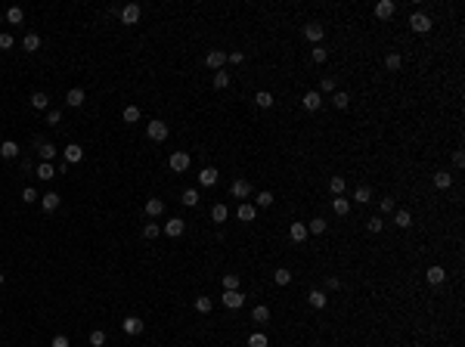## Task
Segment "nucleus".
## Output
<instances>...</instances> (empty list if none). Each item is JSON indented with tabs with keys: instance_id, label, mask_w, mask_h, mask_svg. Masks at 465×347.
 <instances>
[{
	"instance_id": "1",
	"label": "nucleus",
	"mask_w": 465,
	"mask_h": 347,
	"mask_svg": "<svg viewBox=\"0 0 465 347\" xmlns=\"http://www.w3.org/2000/svg\"><path fill=\"white\" fill-rule=\"evenodd\" d=\"M304 37H307L310 44H323L326 25H323V22H307V25H304Z\"/></svg>"
},
{
	"instance_id": "2",
	"label": "nucleus",
	"mask_w": 465,
	"mask_h": 347,
	"mask_svg": "<svg viewBox=\"0 0 465 347\" xmlns=\"http://www.w3.org/2000/svg\"><path fill=\"white\" fill-rule=\"evenodd\" d=\"M146 137H149L152 143H165V140H167V124H165V121H149V124H146Z\"/></svg>"
},
{
	"instance_id": "3",
	"label": "nucleus",
	"mask_w": 465,
	"mask_h": 347,
	"mask_svg": "<svg viewBox=\"0 0 465 347\" xmlns=\"http://www.w3.org/2000/svg\"><path fill=\"white\" fill-rule=\"evenodd\" d=\"M118 16H121L124 25H137L140 16H143V10H140V3H128V6H121V10H118Z\"/></svg>"
},
{
	"instance_id": "4",
	"label": "nucleus",
	"mask_w": 465,
	"mask_h": 347,
	"mask_svg": "<svg viewBox=\"0 0 465 347\" xmlns=\"http://www.w3.org/2000/svg\"><path fill=\"white\" fill-rule=\"evenodd\" d=\"M167 164H171V171H174V174H183V171H189L192 158H189V152H174Z\"/></svg>"
},
{
	"instance_id": "5",
	"label": "nucleus",
	"mask_w": 465,
	"mask_h": 347,
	"mask_svg": "<svg viewBox=\"0 0 465 347\" xmlns=\"http://www.w3.org/2000/svg\"><path fill=\"white\" fill-rule=\"evenodd\" d=\"M409 28L416 31V35H428V31H431V19L425 13H412L409 16Z\"/></svg>"
},
{
	"instance_id": "6",
	"label": "nucleus",
	"mask_w": 465,
	"mask_h": 347,
	"mask_svg": "<svg viewBox=\"0 0 465 347\" xmlns=\"http://www.w3.org/2000/svg\"><path fill=\"white\" fill-rule=\"evenodd\" d=\"M62 158H65V164H69V167H72V164H78V162H81V158H84V149L78 146V143H69V146H65V149H62Z\"/></svg>"
},
{
	"instance_id": "7",
	"label": "nucleus",
	"mask_w": 465,
	"mask_h": 347,
	"mask_svg": "<svg viewBox=\"0 0 465 347\" xmlns=\"http://www.w3.org/2000/svg\"><path fill=\"white\" fill-rule=\"evenodd\" d=\"M183 230H186V220H180V217H171V220H167V223L162 226V233H165V236H171V239L183 236Z\"/></svg>"
},
{
	"instance_id": "8",
	"label": "nucleus",
	"mask_w": 465,
	"mask_h": 347,
	"mask_svg": "<svg viewBox=\"0 0 465 347\" xmlns=\"http://www.w3.org/2000/svg\"><path fill=\"white\" fill-rule=\"evenodd\" d=\"M372 13H375V19H391V16L397 13V3H394V0H378Z\"/></svg>"
},
{
	"instance_id": "9",
	"label": "nucleus",
	"mask_w": 465,
	"mask_h": 347,
	"mask_svg": "<svg viewBox=\"0 0 465 347\" xmlns=\"http://www.w3.org/2000/svg\"><path fill=\"white\" fill-rule=\"evenodd\" d=\"M245 304V294L239 292V289H233V292H223V307H230V310H239Z\"/></svg>"
},
{
	"instance_id": "10",
	"label": "nucleus",
	"mask_w": 465,
	"mask_h": 347,
	"mask_svg": "<svg viewBox=\"0 0 465 347\" xmlns=\"http://www.w3.org/2000/svg\"><path fill=\"white\" fill-rule=\"evenodd\" d=\"M301 103H304L307 112H316V109L323 106V96H319V90H307V93L301 96Z\"/></svg>"
},
{
	"instance_id": "11",
	"label": "nucleus",
	"mask_w": 465,
	"mask_h": 347,
	"mask_svg": "<svg viewBox=\"0 0 465 347\" xmlns=\"http://www.w3.org/2000/svg\"><path fill=\"white\" fill-rule=\"evenodd\" d=\"M84 103H87V93H84L81 87H72L69 93H65V106L78 109V106H84Z\"/></svg>"
},
{
	"instance_id": "12",
	"label": "nucleus",
	"mask_w": 465,
	"mask_h": 347,
	"mask_svg": "<svg viewBox=\"0 0 465 347\" xmlns=\"http://www.w3.org/2000/svg\"><path fill=\"white\" fill-rule=\"evenodd\" d=\"M223 62H226V50H211V53L205 56L208 69H223Z\"/></svg>"
},
{
	"instance_id": "13",
	"label": "nucleus",
	"mask_w": 465,
	"mask_h": 347,
	"mask_svg": "<svg viewBox=\"0 0 465 347\" xmlns=\"http://www.w3.org/2000/svg\"><path fill=\"white\" fill-rule=\"evenodd\" d=\"M230 192H233V199H242V201H245V199L251 196V183H248V180H236V183L230 186Z\"/></svg>"
},
{
	"instance_id": "14",
	"label": "nucleus",
	"mask_w": 465,
	"mask_h": 347,
	"mask_svg": "<svg viewBox=\"0 0 465 347\" xmlns=\"http://www.w3.org/2000/svg\"><path fill=\"white\" fill-rule=\"evenodd\" d=\"M270 316H273V313H270V307H264V304L251 310V323H255V326H267V323H270Z\"/></svg>"
},
{
	"instance_id": "15",
	"label": "nucleus",
	"mask_w": 465,
	"mask_h": 347,
	"mask_svg": "<svg viewBox=\"0 0 465 347\" xmlns=\"http://www.w3.org/2000/svg\"><path fill=\"white\" fill-rule=\"evenodd\" d=\"M236 214H239V220H242V223H251V220L258 217V208L251 205V201H242V205H239V211H236Z\"/></svg>"
},
{
	"instance_id": "16",
	"label": "nucleus",
	"mask_w": 465,
	"mask_h": 347,
	"mask_svg": "<svg viewBox=\"0 0 465 347\" xmlns=\"http://www.w3.org/2000/svg\"><path fill=\"white\" fill-rule=\"evenodd\" d=\"M162 214H165V201H162V199H149V201H146V217L155 220V217H162Z\"/></svg>"
},
{
	"instance_id": "17",
	"label": "nucleus",
	"mask_w": 465,
	"mask_h": 347,
	"mask_svg": "<svg viewBox=\"0 0 465 347\" xmlns=\"http://www.w3.org/2000/svg\"><path fill=\"white\" fill-rule=\"evenodd\" d=\"M425 279H428L431 285H441L444 279H446V270H444L441 264H434V267H428V273H425Z\"/></svg>"
},
{
	"instance_id": "18",
	"label": "nucleus",
	"mask_w": 465,
	"mask_h": 347,
	"mask_svg": "<svg viewBox=\"0 0 465 347\" xmlns=\"http://www.w3.org/2000/svg\"><path fill=\"white\" fill-rule=\"evenodd\" d=\"M56 152H59V149L53 146V143H37V155H40V162H50V164H53Z\"/></svg>"
},
{
	"instance_id": "19",
	"label": "nucleus",
	"mask_w": 465,
	"mask_h": 347,
	"mask_svg": "<svg viewBox=\"0 0 465 347\" xmlns=\"http://www.w3.org/2000/svg\"><path fill=\"white\" fill-rule=\"evenodd\" d=\"M332 211H335L338 217H348V214H351V199H344V196L332 199Z\"/></svg>"
},
{
	"instance_id": "20",
	"label": "nucleus",
	"mask_w": 465,
	"mask_h": 347,
	"mask_svg": "<svg viewBox=\"0 0 465 347\" xmlns=\"http://www.w3.org/2000/svg\"><path fill=\"white\" fill-rule=\"evenodd\" d=\"M307 301H310V307H316V310H323L326 304H329V298H326V292H323V289H314V292L307 294Z\"/></svg>"
},
{
	"instance_id": "21",
	"label": "nucleus",
	"mask_w": 465,
	"mask_h": 347,
	"mask_svg": "<svg viewBox=\"0 0 465 347\" xmlns=\"http://www.w3.org/2000/svg\"><path fill=\"white\" fill-rule=\"evenodd\" d=\"M121 326H124V335H140L143 332V319L140 316H128Z\"/></svg>"
},
{
	"instance_id": "22",
	"label": "nucleus",
	"mask_w": 465,
	"mask_h": 347,
	"mask_svg": "<svg viewBox=\"0 0 465 347\" xmlns=\"http://www.w3.org/2000/svg\"><path fill=\"white\" fill-rule=\"evenodd\" d=\"M59 201H62V199H59V192H47V196H40V208L50 214V211L59 208Z\"/></svg>"
},
{
	"instance_id": "23",
	"label": "nucleus",
	"mask_w": 465,
	"mask_h": 347,
	"mask_svg": "<svg viewBox=\"0 0 465 347\" xmlns=\"http://www.w3.org/2000/svg\"><path fill=\"white\" fill-rule=\"evenodd\" d=\"M226 217H230V208H226L223 201H217V205L211 208V220H214V223H226Z\"/></svg>"
},
{
	"instance_id": "24",
	"label": "nucleus",
	"mask_w": 465,
	"mask_h": 347,
	"mask_svg": "<svg viewBox=\"0 0 465 347\" xmlns=\"http://www.w3.org/2000/svg\"><path fill=\"white\" fill-rule=\"evenodd\" d=\"M199 183L202 186H214L217 183V167H202V171H199Z\"/></svg>"
},
{
	"instance_id": "25",
	"label": "nucleus",
	"mask_w": 465,
	"mask_h": 347,
	"mask_svg": "<svg viewBox=\"0 0 465 347\" xmlns=\"http://www.w3.org/2000/svg\"><path fill=\"white\" fill-rule=\"evenodd\" d=\"M35 177H40V180H53V177H56V167L50 164V162H40V164L35 167Z\"/></svg>"
},
{
	"instance_id": "26",
	"label": "nucleus",
	"mask_w": 465,
	"mask_h": 347,
	"mask_svg": "<svg viewBox=\"0 0 465 347\" xmlns=\"http://www.w3.org/2000/svg\"><path fill=\"white\" fill-rule=\"evenodd\" d=\"M289 236H292V242H298V245H301V242H304V239H307V236H310V233H307V223H292Z\"/></svg>"
},
{
	"instance_id": "27",
	"label": "nucleus",
	"mask_w": 465,
	"mask_h": 347,
	"mask_svg": "<svg viewBox=\"0 0 465 347\" xmlns=\"http://www.w3.org/2000/svg\"><path fill=\"white\" fill-rule=\"evenodd\" d=\"M0 155H3V158H16V155H19V143L3 140V143H0Z\"/></svg>"
},
{
	"instance_id": "28",
	"label": "nucleus",
	"mask_w": 465,
	"mask_h": 347,
	"mask_svg": "<svg viewBox=\"0 0 465 347\" xmlns=\"http://www.w3.org/2000/svg\"><path fill=\"white\" fill-rule=\"evenodd\" d=\"M394 223L400 226V230H407V226H412V214H409V211H403V208L394 211Z\"/></svg>"
},
{
	"instance_id": "29",
	"label": "nucleus",
	"mask_w": 465,
	"mask_h": 347,
	"mask_svg": "<svg viewBox=\"0 0 465 347\" xmlns=\"http://www.w3.org/2000/svg\"><path fill=\"white\" fill-rule=\"evenodd\" d=\"M255 103L260 109H273V93H270V90H258L255 93Z\"/></svg>"
},
{
	"instance_id": "30",
	"label": "nucleus",
	"mask_w": 465,
	"mask_h": 347,
	"mask_svg": "<svg viewBox=\"0 0 465 347\" xmlns=\"http://www.w3.org/2000/svg\"><path fill=\"white\" fill-rule=\"evenodd\" d=\"M353 201L369 205V201H372V189H369V186H357V189H353Z\"/></svg>"
},
{
	"instance_id": "31",
	"label": "nucleus",
	"mask_w": 465,
	"mask_h": 347,
	"mask_svg": "<svg viewBox=\"0 0 465 347\" xmlns=\"http://www.w3.org/2000/svg\"><path fill=\"white\" fill-rule=\"evenodd\" d=\"M434 186H437V189H450V186H453V174L437 171V174H434Z\"/></svg>"
},
{
	"instance_id": "32",
	"label": "nucleus",
	"mask_w": 465,
	"mask_h": 347,
	"mask_svg": "<svg viewBox=\"0 0 465 347\" xmlns=\"http://www.w3.org/2000/svg\"><path fill=\"white\" fill-rule=\"evenodd\" d=\"M6 22H10V25H22L25 22L22 6H10V10H6Z\"/></svg>"
},
{
	"instance_id": "33",
	"label": "nucleus",
	"mask_w": 465,
	"mask_h": 347,
	"mask_svg": "<svg viewBox=\"0 0 465 347\" xmlns=\"http://www.w3.org/2000/svg\"><path fill=\"white\" fill-rule=\"evenodd\" d=\"M22 47H25V53H35V50H40V37L37 35H25L22 37Z\"/></svg>"
},
{
	"instance_id": "34",
	"label": "nucleus",
	"mask_w": 465,
	"mask_h": 347,
	"mask_svg": "<svg viewBox=\"0 0 465 347\" xmlns=\"http://www.w3.org/2000/svg\"><path fill=\"white\" fill-rule=\"evenodd\" d=\"M31 106H35V109H50V96H47L44 90L31 93Z\"/></svg>"
},
{
	"instance_id": "35",
	"label": "nucleus",
	"mask_w": 465,
	"mask_h": 347,
	"mask_svg": "<svg viewBox=\"0 0 465 347\" xmlns=\"http://www.w3.org/2000/svg\"><path fill=\"white\" fill-rule=\"evenodd\" d=\"M326 226H329V223H326L323 217H314V220L307 223V233H314V236H323V233H326Z\"/></svg>"
},
{
	"instance_id": "36",
	"label": "nucleus",
	"mask_w": 465,
	"mask_h": 347,
	"mask_svg": "<svg viewBox=\"0 0 465 347\" xmlns=\"http://www.w3.org/2000/svg\"><path fill=\"white\" fill-rule=\"evenodd\" d=\"M180 201H183L186 208H196V205H199V189H183V199H180Z\"/></svg>"
},
{
	"instance_id": "37",
	"label": "nucleus",
	"mask_w": 465,
	"mask_h": 347,
	"mask_svg": "<svg viewBox=\"0 0 465 347\" xmlns=\"http://www.w3.org/2000/svg\"><path fill=\"white\" fill-rule=\"evenodd\" d=\"M344 177H332V180H329V189H332V196H344Z\"/></svg>"
},
{
	"instance_id": "38",
	"label": "nucleus",
	"mask_w": 465,
	"mask_h": 347,
	"mask_svg": "<svg viewBox=\"0 0 465 347\" xmlns=\"http://www.w3.org/2000/svg\"><path fill=\"white\" fill-rule=\"evenodd\" d=\"M248 347H270V341L264 332H255V335H248Z\"/></svg>"
},
{
	"instance_id": "39",
	"label": "nucleus",
	"mask_w": 465,
	"mask_h": 347,
	"mask_svg": "<svg viewBox=\"0 0 465 347\" xmlns=\"http://www.w3.org/2000/svg\"><path fill=\"white\" fill-rule=\"evenodd\" d=\"M385 65H388V69H391V72H397V69H400V65H403V56H400V53H388Z\"/></svg>"
},
{
	"instance_id": "40",
	"label": "nucleus",
	"mask_w": 465,
	"mask_h": 347,
	"mask_svg": "<svg viewBox=\"0 0 465 347\" xmlns=\"http://www.w3.org/2000/svg\"><path fill=\"white\" fill-rule=\"evenodd\" d=\"M273 282H276V285H289V282H292V273H289L285 267L276 270V273H273Z\"/></svg>"
},
{
	"instance_id": "41",
	"label": "nucleus",
	"mask_w": 465,
	"mask_h": 347,
	"mask_svg": "<svg viewBox=\"0 0 465 347\" xmlns=\"http://www.w3.org/2000/svg\"><path fill=\"white\" fill-rule=\"evenodd\" d=\"M366 230H369V233H382V230H385V220H382V217H369V220H366Z\"/></svg>"
},
{
	"instance_id": "42",
	"label": "nucleus",
	"mask_w": 465,
	"mask_h": 347,
	"mask_svg": "<svg viewBox=\"0 0 465 347\" xmlns=\"http://www.w3.org/2000/svg\"><path fill=\"white\" fill-rule=\"evenodd\" d=\"M332 103H335V109H348V103H351V96L344 90H338L335 96H332Z\"/></svg>"
},
{
	"instance_id": "43",
	"label": "nucleus",
	"mask_w": 465,
	"mask_h": 347,
	"mask_svg": "<svg viewBox=\"0 0 465 347\" xmlns=\"http://www.w3.org/2000/svg\"><path fill=\"white\" fill-rule=\"evenodd\" d=\"M211 307H214V301H211V298H205V294L196 298V310H199V313H211Z\"/></svg>"
},
{
	"instance_id": "44",
	"label": "nucleus",
	"mask_w": 465,
	"mask_h": 347,
	"mask_svg": "<svg viewBox=\"0 0 465 347\" xmlns=\"http://www.w3.org/2000/svg\"><path fill=\"white\" fill-rule=\"evenodd\" d=\"M124 121H128V124H137V121H140V109H137V106H128V109H124Z\"/></svg>"
},
{
	"instance_id": "45",
	"label": "nucleus",
	"mask_w": 465,
	"mask_h": 347,
	"mask_svg": "<svg viewBox=\"0 0 465 347\" xmlns=\"http://www.w3.org/2000/svg\"><path fill=\"white\" fill-rule=\"evenodd\" d=\"M233 289H239V276H236V273H226V276H223V292H233Z\"/></svg>"
},
{
	"instance_id": "46",
	"label": "nucleus",
	"mask_w": 465,
	"mask_h": 347,
	"mask_svg": "<svg viewBox=\"0 0 465 347\" xmlns=\"http://www.w3.org/2000/svg\"><path fill=\"white\" fill-rule=\"evenodd\" d=\"M103 344H106V332H103V329L90 332V347H103Z\"/></svg>"
},
{
	"instance_id": "47",
	"label": "nucleus",
	"mask_w": 465,
	"mask_h": 347,
	"mask_svg": "<svg viewBox=\"0 0 465 347\" xmlns=\"http://www.w3.org/2000/svg\"><path fill=\"white\" fill-rule=\"evenodd\" d=\"M310 56H314V62H326V59H329V50H326L323 44H316V47H314V53H310Z\"/></svg>"
},
{
	"instance_id": "48",
	"label": "nucleus",
	"mask_w": 465,
	"mask_h": 347,
	"mask_svg": "<svg viewBox=\"0 0 465 347\" xmlns=\"http://www.w3.org/2000/svg\"><path fill=\"white\" fill-rule=\"evenodd\" d=\"M158 233H162V226H158V223H146V226H143V239H155Z\"/></svg>"
},
{
	"instance_id": "49",
	"label": "nucleus",
	"mask_w": 465,
	"mask_h": 347,
	"mask_svg": "<svg viewBox=\"0 0 465 347\" xmlns=\"http://www.w3.org/2000/svg\"><path fill=\"white\" fill-rule=\"evenodd\" d=\"M214 87H217V90L230 87V74H226V72H217V74H214Z\"/></svg>"
},
{
	"instance_id": "50",
	"label": "nucleus",
	"mask_w": 465,
	"mask_h": 347,
	"mask_svg": "<svg viewBox=\"0 0 465 347\" xmlns=\"http://www.w3.org/2000/svg\"><path fill=\"white\" fill-rule=\"evenodd\" d=\"M255 201H258V208H270L273 205V192H258Z\"/></svg>"
},
{
	"instance_id": "51",
	"label": "nucleus",
	"mask_w": 465,
	"mask_h": 347,
	"mask_svg": "<svg viewBox=\"0 0 465 347\" xmlns=\"http://www.w3.org/2000/svg\"><path fill=\"white\" fill-rule=\"evenodd\" d=\"M62 121V112L59 109H47V124H59Z\"/></svg>"
},
{
	"instance_id": "52",
	"label": "nucleus",
	"mask_w": 465,
	"mask_h": 347,
	"mask_svg": "<svg viewBox=\"0 0 465 347\" xmlns=\"http://www.w3.org/2000/svg\"><path fill=\"white\" fill-rule=\"evenodd\" d=\"M22 199H25V205H31V201H37L40 196H37V192H35V189H31V186H25V192H22Z\"/></svg>"
},
{
	"instance_id": "53",
	"label": "nucleus",
	"mask_w": 465,
	"mask_h": 347,
	"mask_svg": "<svg viewBox=\"0 0 465 347\" xmlns=\"http://www.w3.org/2000/svg\"><path fill=\"white\" fill-rule=\"evenodd\" d=\"M323 93H335V78H323V87H319V96Z\"/></svg>"
},
{
	"instance_id": "54",
	"label": "nucleus",
	"mask_w": 465,
	"mask_h": 347,
	"mask_svg": "<svg viewBox=\"0 0 465 347\" xmlns=\"http://www.w3.org/2000/svg\"><path fill=\"white\" fill-rule=\"evenodd\" d=\"M378 208H382L385 214H391V211H397V205H394V199H382V201H378Z\"/></svg>"
},
{
	"instance_id": "55",
	"label": "nucleus",
	"mask_w": 465,
	"mask_h": 347,
	"mask_svg": "<svg viewBox=\"0 0 465 347\" xmlns=\"http://www.w3.org/2000/svg\"><path fill=\"white\" fill-rule=\"evenodd\" d=\"M226 59H230V62H236V65H239V62H245V53H239V50H233V53H226Z\"/></svg>"
},
{
	"instance_id": "56",
	"label": "nucleus",
	"mask_w": 465,
	"mask_h": 347,
	"mask_svg": "<svg viewBox=\"0 0 465 347\" xmlns=\"http://www.w3.org/2000/svg\"><path fill=\"white\" fill-rule=\"evenodd\" d=\"M50 347H72V344H69V338H65V335H56V338H53V344H50Z\"/></svg>"
},
{
	"instance_id": "57",
	"label": "nucleus",
	"mask_w": 465,
	"mask_h": 347,
	"mask_svg": "<svg viewBox=\"0 0 465 347\" xmlns=\"http://www.w3.org/2000/svg\"><path fill=\"white\" fill-rule=\"evenodd\" d=\"M13 47V35H0V50H10Z\"/></svg>"
},
{
	"instance_id": "58",
	"label": "nucleus",
	"mask_w": 465,
	"mask_h": 347,
	"mask_svg": "<svg viewBox=\"0 0 465 347\" xmlns=\"http://www.w3.org/2000/svg\"><path fill=\"white\" fill-rule=\"evenodd\" d=\"M453 164H456V167L465 164V155H462V152H453Z\"/></svg>"
},
{
	"instance_id": "59",
	"label": "nucleus",
	"mask_w": 465,
	"mask_h": 347,
	"mask_svg": "<svg viewBox=\"0 0 465 347\" xmlns=\"http://www.w3.org/2000/svg\"><path fill=\"white\" fill-rule=\"evenodd\" d=\"M0 285H3V273H0Z\"/></svg>"
}]
</instances>
